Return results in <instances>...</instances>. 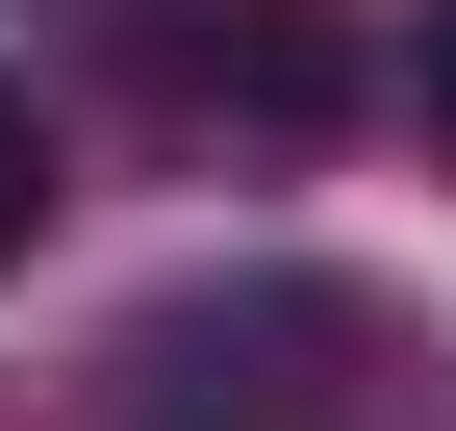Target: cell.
<instances>
[{
  "mask_svg": "<svg viewBox=\"0 0 456 431\" xmlns=\"http://www.w3.org/2000/svg\"><path fill=\"white\" fill-rule=\"evenodd\" d=\"M203 77H228V102H254V127H305V102H330V77H355V51H330V0H254V51H203Z\"/></svg>",
  "mask_w": 456,
  "mask_h": 431,
  "instance_id": "cell-1",
  "label": "cell"
},
{
  "mask_svg": "<svg viewBox=\"0 0 456 431\" xmlns=\"http://www.w3.org/2000/svg\"><path fill=\"white\" fill-rule=\"evenodd\" d=\"M26 229H51V127H26V77H0V280H26Z\"/></svg>",
  "mask_w": 456,
  "mask_h": 431,
  "instance_id": "cell-2",
  "label": "cell"
},
{
  "mask_svg": "<svg viewBox=\"0 0 456 431\" xmlns=\"http://www.w3.org/2000/svg\"><path fill=\"white\" fill-rule=\"evenodd\" d=\"M431 102H456V0H431Z\"/></svg>",
  "mask_w": 456,
  "mask_h": 431,
  "instance_id": "cell-3",
  "label": "cell"
}]
</instances>
